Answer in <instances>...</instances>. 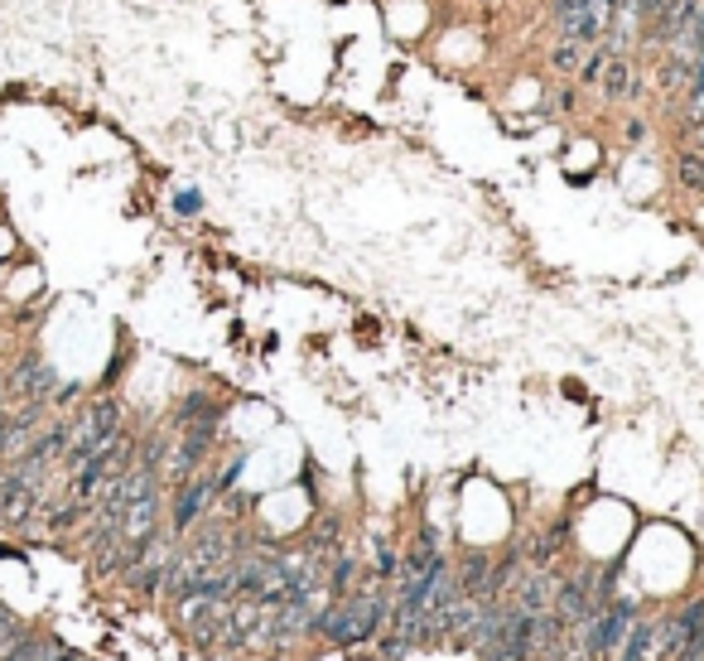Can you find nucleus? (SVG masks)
Returning <instances> with one entry per match:
<instances>
[{
    "label": "nucleus",
    "mask_w": 704,
    "mask_h": 661,
    "mask_svg": "<svg viewBox=\"0 0 704 661\" xmlns=\"http://www.w3.org/2000/svg\"><path fill=\"white\" fill-rule=\"evenodd\" d=\"M174 213H179V218H198V213H203V193H193V189L174 193Z\"/></svg>",
    "instance_id": "21"
},
{
    "label": "nucleus",
    "mask_w": 704,
    "mask_h": 661,
    "mask_svg": "<svg viewBox=\"0 0 704 661\" xmlns=\"http://www.w3.org/2000/svg\"><path fill=\"white\" fill-rule=\"evenodd\" d=\"M352 575H357V560H352L348 551H338L333 560H328V575H324V589L338 599V594H348V584H352Z\"/></svg>",
    "instance_id": "14"
},
{
    "label": "nucleus",
    "mask_w": 704,
    "mask_h": 661,
    "mask_svg": "<svg viewBox=\"0 0 704 661\" xmlns=\"http://www.w3.org/2000/svg\"><path fill=\"white\" fill-rule=\"evenodd\" d=\"M642 92H647V63H642V54H608L603 78H598V97L608 107H627Z\"/></svg>",
    "instance_id": "3"
},
{
    "label": "nucleus",
    "mask_w": 704,
    "mask_h": 661,
    "mask_svg": "<svg viewBox=\"0 0 704 661\" xmlns=\"http://www.w3.org/2000/svg\"><path fill=\"white\" fill-rule=\"evenodd\" d=\"M396 570H401V555L391 551V541H381V546H377V579H381V584H391Z\"/></svg>",
    "instance_id": "19"
},
{
    "label": "nucleus",
    "mask_w": 704,
    "mask_h": 661,
    "mask_svg": "<svg viewBox=\"0 0 704 661\" xmlns=\"http://www.w3.org/2000/svg\"><path fill=\"white\" fill-rule=\"evenodd\" d=\"M20 633H25V628H20V618H15L10 608L0 604V652H5V647H10V642H15Z\"/></svg>",
    "instance_id": "22"
},
{
    "label": "nucleus",
    "mask_w": 704,
    "mask_h": 661,
    "mask_svg": "<svg viewBox=\"0 0 704 661\" xmlns=\"http://www.w3.org/2000/svg\"><path fill=\"white\" fill-rule=\"evenodd\" d=\"M632 623H637V599H608L603 608H594L584 618V652L594 661L613 657L623 647V637L632 633Z\"/></svg>",
    "instance_id": "2"
},
{
    "label": "nucleus",
    "mask_w": 704,
    "mask_h": 661,
    "mask_svg": "<svg viewBox=\"0 0 704 661\" xmlns=\"http://www.w3.org/2000/svg\"><path fill=\"white\" fill-rule=\"evenodd\" d=\"M217 502L213 473H189L184 483H174V517H169V536H189L193 526L203 522V512Z\"/></svg>",
    "instance_id": "4"
},
{
    "label": "nucleus",
    "mask_w": 704,
    "mask_h": 661,
    "mask_svg": "<svg viewBox=\"0 0 704 661\" xmlns=\"http://www.w3.org/2000/svg\"><path fill=\"white\" fill-rule=\"evenodd\" d=\"M584 49H589V44H579V39H565V34H555V44H550V54H545L550 73H555V78H574V73H579V63H584Z\"/></svg>",
    "instance_id": "12"
},
{
    "label": "nucleus",
    "mask_w": 704,
    "mask_h": 661,
    "mask_svg": "<svg viewBox=\"0 0 704 661\" xmlns=\"http://www.w3.org/2000/svg\"><path fill=\"white\" fill-rule=\"evenodd\" d=\"M550 608H555L565 623H584L589 608H594V575L579 570L574 579H560V584H555V604Z\"/></svg>",
    "instance_id": "6"
},
{
    "label": "nucleus",
    "mask_w": 704,
    "mask_h": 661,
    "mask_svg": "<svg viewBox=\"0 0 704 661\" xmlns=\"http://www.w3.org/2000/svg\"><path fill=\"white\" fill-rule=\"evenodd\" d=\"M623 136H627V145H642V140H647V121H642V116H627Z\"/></svg>",
    "instance_id": "24"
},
{
    "label": "nucleus",
    "mask_w": 704,
    "mask_h": 661,
    "mask_svg": "<svg viewBox=\"0 0 704 661\" xmlns=\"http://www.w3.org/2000/svg\"><path fill=\"white\" fill-rule=\"evenodd\" d=\"M242 469H246V454H237V459H232V464H227V469L217 473V478H213L217 497H227V493H232V488H237V478H242Z\"/></svg>",
    "instance_id": "20"
},
{
    "label": "nucleus",
    "mask_w": 704,
    "mask_h": 661,
    "mask_svg": "<svg viewBox=\"0 0 704 661\" xmlns=\"http://www.w3.org/2000/svg\"><path fill=\"white\" fill-rule=\"evenodd\" d=\"M54 386H58L54 367H49V362H39V358H25L15 372H10V391H15L20 401H49V396H54Z\"/></svg>",
    "instance_id": "7"
},
{
    "label": "nucleus",
    "mask_w": 704,
    "mask_h": 661,
    "mask_svg": "<svg viewBox=\"0 0 704 661\" xmlns=\"http://www.w3.org/2000/svg\"><path fill=\"white\" fill-rule=\"evenodd\" d=\"M676 184L685 193H704V145H680L676 150Z\"/></svg>",
    "instance_id": "13"
},
{
    "label": "nucleus",
    "mask_w": 704,
    "mask_h": 661,
    "mask_svg": "<svg viewBox=\"0 0 704 661\" xmlns=\"http://www.w3.org/2000/svg\"><path fill=\"white\" fill-rule=\"evenodd\" d=\"M603 63H608V49H603V44H589V49H584V63H579V73H574V83H579V87H598Z\"/></svg>",
    "instance_id": "15"
},
{
    "label": "nucleus",
    "mask_w": 704,
    "mask_h": 661,
    "mask_svg": "<svg viewBox=\"0 0 704 661\" xmlns=\"http://www.w3.org/2000/svg\"><path fill=\"white\" fill-rule=\"evenodd\" d=\"M39 661H87V657L73 652V647H63V642H54V637H44V657Z\"/></svg>",
    "instance_id": "23"
},
{
    "label": "nucleus",
    "mask_w": 704,
    "mask_h": 661,
    "mask_svg": "<svg viewBox=\"0 0 704 661\" xmlns=\"http://www.w3.org/2000/svg\"><path fill=\"white\" fill-rule=\"evenodd\" d=\"M488 579H492V555L468 551L454 565V584H459L463 599H488Z\"/></svg>",
    "instance_id": "8"
},
{
    "label": "nucleus",
    "mask_w": 704,
    "mask_h": 661,
    "mask_svg": "<svg viewBox=\"0 0 704 661\" xmlns=\"http://www.w3.org/2000/svg\"><path fill=\"white\" fill-rule=\"evenodd\" d=\"M579 92H584V87L574 83V78H560L555 92H550V107L560 111V116H574V111H579Z\"/></svg>",
    "instance_id": "17"
},
{
    "label": "nucleus",
    "mask_w": 704,
    "mask_h": 661,
    "mask_svg": "<svg viewBox=\"0 0 704 661\" xmlns=\"http://www.w3.org/2000/svg\"><path fill=\"white\" fill-rule=\"evenodd\" d=\"M338 536H343V522H338V517H324V522L314 526V536H309V551L328 555L333 546H338Z\"/></svg>",
    "instance_id": "18"
},
{
    "label": "nucleus",
    "mask_w": 704,
    "mask_h": 661,
    "mask_svg": "<svg viewBox=\"0 0 704 661\" xmlns=\"http://www.w3.org/2000/svg\"><path fill=\"white\" fill-rule=\"evenodd\" d=\"M121 430V401L116 396H102V401H92L87 411L68 425V449H63V464H68V473L78 469V464H87L102 444L111 440Z\"/></svg>",
    "instance_id": "1"
},
{
    "label": "nucleus",
    "mask_w": 704,
    "mask_h": 661,
    "mask_svg": "<svg viewBox=\"0 0 704 661\" xmlns=\"http://www.w3.org/2000/svg\"><path fill=\"white\" fill-rule=\"evenodd\" d=\"M208 415H227V406H222V401H213L208 391H189V396H184V401L174 406L169 425H174V430H189V425L208 420Z\"/></svg>",
    "instance_id": "10"
},
{
    "label": "nucleus",
    "mask_w": 704,
    "mask_h": 661,
    "mask_svg": "<svg viewBox=\"0 0 704 661\" xmlns=\"http://www.w3.org/2000/svg\"><path fill=\"white\" fill-rule=\"evenodd\" d=\"M618 661H661V642H656V623H632V633L618 647Z\"/></svg>",
    "instance_id": "11"
},
{
    "label": "nucleus",
    "mask_w": 704,
    "mask_h": 661,
    "mask_svg": "<svg viewBox=\"0 0 704 661\" xmlns=\"http://www.w3.org/2000/svg\"><path fill=\"white\" fill-rule=\"evenodd\" d=\"M555 584H560V579L550 575V570H536V575L516 589V604L512 608H516V613H545V608L555 604Z\"/></svg>",
    "instance_id": "9"
},
{
    "label": "nucleus",
    "mask_w": 704,
    "mask_h": 661,
    "mask_svg": "<svg viewBox=\"0 0 704 661\" xmlns=\"http://www.w3.org/2000/svg\"><path fill=\"white\" fill-rule=\"evenodd\" d=\"M39 657H44V637H29V633H20L0 652V661H39Z\"/></svg>",
    "instance_id": "16"
},
{
    "label": "nucleus",
    "mask_w": 704,
    "mask_h": 661,
    "mask_svg": "<svg viewBox=\"0 0 704 661\" xmlns=\"http://www.w3.org/2000/svg\"><path fill=\"white\" fill-rule=\"evenodd\" d=\"M690 73H695V54H680V49H656V68H651V83L656 92L666 97V102H676L685 97V87H690Z\"/></svg>",
    "instance_id": "5"
}]
</instances>
